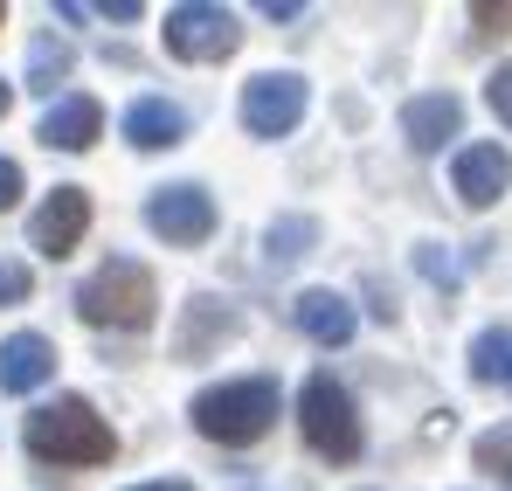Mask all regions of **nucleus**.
I'll return each mask as SVG.
<instances>
[{"label":"nucleus","instance_id":"1","mask_svg":"<svg viewBox=\"0 0 512 491\" xmlns=\"http://www.w3.org/2000/svg\"><path fill=\"white\" fill-rule=\"evenodd\" d=\"M153 312H160V284H153V270L139 263V256H111V263H97L84 284H77V319L84 326H111V332H146L153 326Z\"/></svg>","mask_w":512,"mask_h":491},{"label":"nucleus","instance_id":"2","mask_svg":"<svg viewBox=\"0 0 512 491\" xmlns=\"http://www.w3.org/2000/svg\"><path fill=\"white\" fill-rule=\"evenodd\" d=\"M28 457H42V464H111L118 457V436H111V422L90 409L84 395H56L49 409L28 415Z\"/></svg>","mask_w":512,"mask_h":491},{"label":"nucleus","instance_id":"3","mask_svg":"<svg viewBox=\"0 0 512 491\" xmlns=\"http://www.w3.org/2000/svg\"><path fill=\"white\" fill-rule=\"evenodd\" d=\"M194 429L208 436V443H222V450H250L270 436V422H277V381H222V388H201L194 395Z\"/></svg>","mask_w":512,"mask_h":491},{"label":"nucleus","instance_id":"4","mask_svg":"<svg viewBox=\"0 0 512 491\" xmlns=\"http://www.w3.org/2000/svg\"><path fill=\"white\" fill-rule=\"evenodd\" d=\"M298 429H305V443L326 457V464H353L360 457V409H353V395H346L340 374H312L305 388H298Z\"/></svg>","mask_w":512,"mask_h":491},{"label":"nucleus","instance_id":"5","mask_svg":"<svg viewBox=\"0 0 512 491\" xmlns=\"http://www.w3.org/2000/svg\"><path fill=\"white\" fill-rule=\"evenodd\" d=\"M236 42H243V28L229 7H208V0L167 7V56L180 63H222V56H236Z\"/></svg>","mask_w":512,"mask_h":491},{"label":"nucleus","instance_id":"6","mask_svg":"<svg viewBox=\"0 0 512 491\" xmlns=\"http://www.w3.org/2000/svg\"><path fill=\"white\" fill-rule=\"evenodd\" d=\"M305 104H312V90H305L298 70H263V77L243 83V125H250L256 139H284V132H298Z\"/></svg>","mask_w":512,"mask_h":491},{"label":"nucleus","instance_id":"7","mask_svg":"<svg viewBox=\"0 0 512 491\" xmlns=\"http://www.w3.org/2000/svg\"><path fill=\"white\" fill-rule=\"evenodd\" d=\"M146 229L173 249H194L215 236V194L208 187H194V180H180V187H160L153 201H146Z\"/></svg>","mask_w":512,"mask_h":491},{"label":"nucleus","instance_id":"8","mask_svg":"<svg viewBox=\"0 0 512 491\" xmlns=\"http://www.w3.org/2000/svg\"><path fill=\"white\" fill-rule=\"evenodd\" d=\"M90 229V194L84 187H56L35 215H28V243L42 249V256H70V249L84 243Z\"/></svg>","mask_w":512,"mask_h":491},{"label":"nucleus","instance_id":"9","mask_svg":"<svg viewBox=\"0 0 512 491\" xmlns=\"http://www.w3.org/2000/svg\"><path fill=\"white\" fill-rule=\"evenodd\" d=\"M450 187H457L464 208H492V201L512 187V153H506V146H492V139L464 146V153L450 160Z\"/></svg>","mask_w":512,"mask_h":491},{"label":"nucleus","instance_id":"10","mask_svg":"<svg viewBox=\"0 0 512 491\" xmlns=\"http://www.w3.org/2000/svg\"><path fill=\"white\" fill-rule=\"evenodd\" d=\"M49 153H90L104 139V104L97 97H56L42 111V132H35Z\"/></svg>","mask_w":512,"mask_h":491},{"label":"nucleus","instance_id":"11","mask_svg":"<svg viewBox=\"0 0 512 491\" xmlns=\"http://www.w3.org/2000/svg\"><path fill=\"white\" fill-rule=\"evenodd\" d=\"M402 132H409L416 153H443V146L464 132V104H457L450 90H423V97L402 104Z\"/></svg>","mask_w":512,"mask_h":491},{"label":"nucleus","instance_id":"12","mask_svg":"<svg viewBox=\"0 0 512 491\" xmlns=\"http://www.w3.org/2000/svg\"><path fill=\"white\" fill-rule=\"evenodd\" d=\"M56 374V346L42 332H14L0 339V395H35Z\"/></svg>","mask_w":512,"mask_h":491},{"label":"nucleus","instance_id":"13","mask_svg":"<svg viewBox=\"0 0 512 491\" xmlns=\"http://www.w3.org/2000/svg\"><path fill=\"white\" fill-rule=\"evenodd\" d=\"M125 139L139 146V153H167L187 139V111L167 104V97H139L132 111H125Z\"/></svg>","mask_w":512,"mask_h":491},{"label":"nucleus","instance_id":"14","mask_svg":"<svg viewBox=\"0 0 512 491\" xmlns=\"http://www.w3.org/2000/svg\"><path fill=\"white\" fill-rule=\"evenodd\" d=\"M291 319H298V332L312 339V346H346L353 339V305H346L340 291H305L298 305H291Z\"/></svg>","mask_w":512,"mask_h":491},{"label":"nucleus","instance_id":"15","mask_svg":"<svg viewBox=\"0 0 512 491\" xmlns=\"http://www.w3.org/2000/svg\"><path fill=\"white\" fill-rule=\"evenodd\" d=\"M471 381L512 388V326H485L478 339H471Z\"/></svg>","mask_w":512,"mask_h":491},{"label":"nucleus","instance_id":"16","mask_svg":"<svg viewBox=\"0 0 512 491\" xmlns=\"http://www.w3.org/2000/svg\"><path fill=\"white\" fill-rule=\"evenodd\" d=\"M77 70V49L70 42H56V35H42L35 49H28V90H56V83Z\"/></svg>","mask_w":512,"mask_h":491},{"label":"nucleus","instance_id":"17","mask_svg":"<svg viewBox=\"0 0 512 491\" xmlns=\"http://www.w3.org/2000/svg\"><path fill=\"white\" fill-rule=\"evenodd\" d=\"M312 236H319V222H312V215H284V222H270L263 256H270V263H298V256L312 249Z\"/></svg>","mask_w":512,"mask_h":491},{"label":"nucleus","instance_id":"18","mask_svg":"<svg viewBox=\"0 0 512 491\" xmlns=\"http://www.w3.org/2000/svg\"><path fill=\"white\" fill-rule=\"evenodd\" d=\"M471 457H478V471H492V478L512 485V422L506 429H485V436L471 443Z\"/></svg>","mask_w":512,"mask_h":491},{"label":"nucleus","instance_id":"19","mask_svg":"<svg viewBox=\"0 0 512 491\" xmlns=\"http://www.w3.org/2000/svg\"><path fill=\"white\" fill-rule=\"evenodd\" d=\"M416 270H423L429 284H443V291L457 284V263H450V249H443V243H416Z\"/></svg>","mask_w":512,"mask_h":491},{"label":"nucleus","instance_id":"20","mask_svg":"<svg viewBox=\"0 0 512 491\" xmlns=\"http://www.w3.org/2000/svg\"><path fill=\"white\" fill-rule=\"evenodd\" d=\"M28 291H35V270H28V263H14V256H7V263H0V312H7V305H21V298H28Z\"/></svg>","mask_w":512,"mask_h":491},{"label":"nucleus","instance_id":"21","mask_svg":"<svg viewBox=\"0 0 512 491\" xmlns=\"http://www.w3.org/2000/svg\"><path fill=\"white\" fill-rule=\"evenodd\" d=\"M485 104H492V111L512 125V63H499V70H492V83H485Z\"/></svg>","mask_w":512,"mask_h":491},{"label":"nucleus","instance_id":"22","mask_svg":"<svg viewBox=\"0 0 512 491\" xmlns=\"http://www.w3.org/2000/svg\"><path fill=\"white\" fill-rule=\"evenodd\" d=\"M471 21H478L485 35H506V28H512V7H492V0H478V7H471Z\"/></svg>","mask_w":512,"mask_h":491},{"label":"nucleus","instance_id":"23","mask_svg":"<svg viewBox=\"0 0 512 491\" xmlns=\"http://www.w3.org/2000/svg\"><path fill=\"white\" fill-rule=\"evenodd\" d=\"M14 201H21V166H14L7 153H0V215H7Z\"/></svg>","mask_w":512,"mask_h":491},{"label":"nucleus","instance_id":"24","mask_svg":"<svg viewBox=\"0 0 512 491\" xmlns=\"http://www.w3.org/2000/svg\"><path fill=\"white\" fill-rule=\"evenodd\" d=\"M132 491H194V485H180V478H160V485H132Z\"/></svg>","mask_w":512,"mask_h":491},{"label":"nucleus","instance_id":"25","mask_svg":"<svg viewBox=\"0 0 512 491\" xmlns=\"http://www.w3.org/2000/svg\"><path fill=\"white\" fill-rule=\"evenodd\" d=\"M0 111H7V83H0Z\"/></svg>","mask_w":512,"mask_h":491},{"label":"nucleus","instance_id":"26","mask_svg":"<svg viewBox=\"0 0 512 491\" xmlns=\"http://www.w3.org/2000/svg\"><path fill=\"white\" fill-rule=\"evenodd\" d=\"M0 21H7V7H0Z\"/></svg>","mask_w":512,"mask_h":491}]
</instances>
